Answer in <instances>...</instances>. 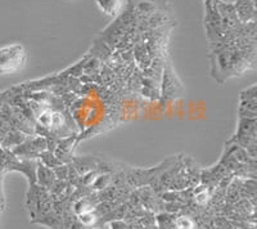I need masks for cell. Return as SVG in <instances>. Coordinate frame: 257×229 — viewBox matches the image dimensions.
Segmentation results:
<instances>
[{
    "mask_svg": "<svg viewBox=\"0 0 257 229\" xmlns=\"http://www.w3.org/2000/svg\"><path fill=\"white\" fill-rule=\"evenodd\" d=\"M26 50L21 44H9L0 48V75H11L24 67Z\"/></svg>",
    "mask_w": 257,
    "mask_h": 229,
    "instance_id": "cell-1",
    "label": "cell"
},
{
    "mask_svg": "<svg viewBox=\"0 0 257 229\" xmlns=\"http://www.w3.org/2000/svg\"><path fill=\"white\" fill-rule=\"evenodd\" d=\"M234 12L240 22H251L254 20V3L253 0H235Z\"/></svg>",
    "mask_w": 257,
    "mask_h": 229,
    "instance_id": "cell-2",
    "label": "cell"
},
{
    "mask_svg": "<svg viewBox=\"0 0 257 229\" xmlns=\"http://www.w3.org/2000/svg\"><path fill=\"white\" fill-rule=\"evenodd\" d=\"M95 3L103 13L114 17L122 11L125 0H95Z\"/></svg>",
    "mask_w": 257,
    "mask_h": 229,
    "instance_id": "cell-3",
    "label": "cell"
},
{
    "mask_svg": "<svg viewBox=\"0 0 257 229\" xmlns=\"http://www.w3.org/2000/svg\"><path fill=\"white\" fill-rule=\"evenodd\" d=\"M39 183H40L43 187H47V188H49V187H52L53 184H54V173H53L52 170H49V169H45V168H40L39 169Z\"/></svg>",
    "mask_w": 257,
    "mask_h": 229,
    "instance_id": "cell-4",
    "label": "cell"
},
{
    "mask_svg": "<svg viewBox=\"0 0 257 229\" xmlns=\"http://www.w3.org/2000/svg\"><path fill=\"white\" fill-rule=\"evenodd\" d=\"M157 223L158 229H178V226H176V220L169 214L158 215Z\"/></svg>",
    "mask_w": 257,
    "mask_h": 229,
    "instance_id": "cell-5",
    "label": "cell"
},
{
    "mask_svg": "<svg viewBox=\"0 0 257 229\" xmlns=\"http://www.w3.org/2000/svg\"><path fill=\"white\" fill-rule=\"evenodd\" d=\"M90 211H93V205H91L88 200H80L79 202L75 203V212H76L77 215Z\"/></svg>",
    "mask_w": 257,
    "mask_h": 229,
    "instance_id": "cell-6",
    "label": "cell"
},
{
    "mask_svg": "<svg viewBox=\"0 0 257 229\" xmlns=\"http://www.w3.org/2000/svg\"><path fill=\"white\" fill-rule=\"evenodd\" d=\"M96 219H98V217L95 216V214H93V211L84 212V214L79 215V221L85 226L93 225V223L96 220Z\"/></svg>",
    "mask_w": 257,
    "mask_h": 229,
    "instance_id": "cell-7",
    "label": "cell"
},
{
    "mask_svg": "<svg viewBox=\"0 0 257 229\" xmlns=\"http://www.w3.org/2000/svg\"><path fill=\"white\" fill-rule=\"evenodd\" d=\"M108 183H109V176L108 175H102L95 180V183H94V188L103 189V188H105L107 185H108Z\"/></svg>",
    "mask_w": 257,
    "mask_h": 229,
    "instance_id": "cell-8",
    "label": "cell"
},
{
    "mask_svg": "<svg viewBox=\"0 0 257 229\" xmlns=\"http://www.w3.org/2000/svg\"><path fill=\"white\" fill-rule=\"evenodd\" d=\"M208 197H210V193L207 192V189H205V191L198 192V193L196 194V197H194V201H196L198 205H205V203L208 201Z\"/></svg>",
    "mask_w": 257,
    "mask_h": 229,
    "instance_id": "cell-9",
    "label": "cell"
},
{
    "mask_svg": "<svg viewBox=\"0 0 257 229\" xmlns=\"http://www.w3.org/2000/svg\"><path fill=\"white\" fill-rule=\"evenodd\" d=\"M111 229H127V224L123 223L122 220H113L109 224Z\"/></svg>",
    "mask_w": 257,
    "mask_h": 229,
    "instance_id": "cell-10",
    "label": "cell"
},
{
    "mask_svg": "<svg viewBox=\"0 0 257 229\" xmlns=\"http://www.w3.org/2000/svg\"><path fill=\"white\" fill-rule=\"evenodd\" d=\"M219 4H224V6H233L235 3V0H216Z\"/></svg>",
    "mask_w": 257,
    "mask_h": 229,
    "instance_id": "cell-11",
    "label": "cell"
},
{
    "mask_svg": "<svg viewBox=\"0 0 257 229\" xmlns=\"http://www.w3.org/2000/svg\"><path fill=\"white\" fill-rule=\"evenodd\" d=\"M231 229H238V228H231Z\"/></svg>",
    "mask_w": 257,
    "mask_h": 229,
    "instance_id": "cell-12",
    "label": "cell"
}]
</instances>
